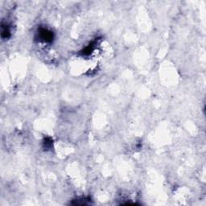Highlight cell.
Returning <instances> with one entry per match:
<instances>
[{
	"label": "cell",
	"mask_w": 206,
	"mask_h": 206,
	"mask_svg": "<svg viewBox=\"0 0 206 206\" xmlns=\"http://www.w3.org/2000/svg\"><path fill=\"white\" fill-rule=\"evenodd\" d=\"M95 42H93L92 44H89V45L86 47L85 49H83V50L81 51V53L83 55H85V56H87V55H90V53H91L93 51H94V45H95Z\"/></svg>",
	"instance_id": "cell-2"
},
{
	"label": "cell",
	"mask_w": 206,
	"mask_h": 206,
	"mask_svg": "<svg viewBox=\"0 0 206 206\" xmlns=\"http://www.w3.org/2000/svg\"><path fill=\"white\" fill-rule=\"evenodd\" d=\"M40 40H44V41L50 42L52 40L53 35L51 31L46 29H41L40 31Z\"/></svg>",
	"instance_id": "cell-1"
}]
</instances>
